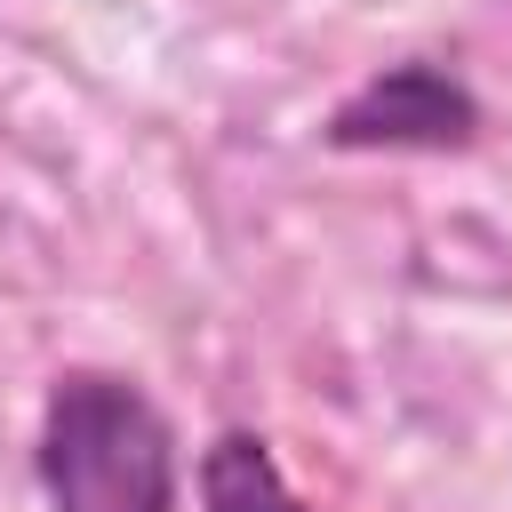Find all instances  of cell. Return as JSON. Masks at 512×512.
Segmentation results:
<instances>
[{"mask_svg": "<svg viewBox=\"0 0 512 512\" xmlns=\"http://www.w3.org/2000/svg\"><path fill=\"white\" fill-rule=\"evenodd\" d=\"M32 472L48 512H176L184 504L176 424L120 368H64L48 384Z\"/></svg>", "mask_w": 512, "mask_h": 512, "instance_id": "6da1fadb", "label": "cell"}, {"mask_svg": "<svg viewBox=\"0 0 512 512\" xmlns=\"http://www.w3.org/2000/svg\"><path fill=\"white\" fill-rule=\"evenodd\" d=\"M480 128H488V104L456 64L392 56L328 104L320 144L328 152H472Z\"/></svg>", "mask_w": 512, "mask_h": 512, "instance_id": "7a4b0ae2", "label": "cell"}, {"mask_svg": "<svg viewBox=\"0 0 512 512\" xmlns=\"http://www.w3.org/2000/svg\"><path fill=\"white\" fill-rule=\"evenodd\" d=\"M200 512H312V504L288 488V472H280L264 432L224 424L200 448Z\"/></svg>", "mask_w": 512, "mask_h": 512, "instance_id": "3957f363", "label": "cell"}]
</instances>
